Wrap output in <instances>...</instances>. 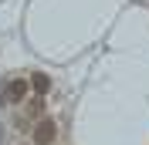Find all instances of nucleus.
Wrapping results in <instances>:
<instances>
[{"instance_id":"obj_3","label":"nucleus","mask_w":149,"mask_h":145,"mask_svg":"<svg viewBox=\"0 0 149 145\" xmlns=\"http://www.w3.org/2000/svg\"><path fill=\"white\" fill-rule=\"evenodd\" d=\"M31 88H34V95H47V91H51V78H47V74L44 71H34V74H31Z\"/></svg>"},{"instance_id":"obj_1","label":"nucleus","mask_w":149,"mask_h":145,"mask_svg":"<svg viewBox=\"0 0 149 145\" xmlns=\"http://www.w3.org/2000/svg\"><path fill=\"white\" fill-rule=\"evenodd\" d=\"M3 84V101H10V105H20V101H27V78H10V81H0Z\"/></svg>"},{"instance_id":"obj_4","label":"nucleus","mask_w":149,"mask_h":145,"mask_svg":"<svg viewBox=\"0 0 149 145\" xmlns=\"http://www.w3.org/2000/svg\"><path fill=\"white\" fill-rule=\"evenodd\" d=\"M41 115H44V95H37V98L27 105V122H37Z\"/></svg>"},{"instance_id":"obj_5","label":"nucleus","mask_w":149,"mask_h":145,"mask_svg":"<svg viewBox=\"0 0 149 145\" xmlns=\"http://www.w3.org/2000/svg\"><path fill=\"white\" fill-rule=\"evenodd\" d=\"M0 142H3V125H0Z\"/></svg>"},{"instance_id":"obj_2","label":"nucleus","mask_w":149,"mask_h":145,"mask_svg":"<svg viewBox=\"0 0 149 145\" xmlns=\"http://www.w3.org/2000/svg\"><path fill=\"white\" fill-rule=\"evenodd\" d=\"M31 138H34V145H51V142L58 138V125L51 122V118L41 115V118L34 122V132H31Z\"/></svg>"}]
</instances>
